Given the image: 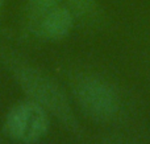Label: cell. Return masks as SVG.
<instances>
[{
    "label": "cell",
    "instance_id": "6",
    "mask_svg": "<svg viewBox=\"0 0 150 144\" xmlns=\"http://www.w3.org/2000/svg\"><path fill=\"white\" fill-rule=\"evenodd\" d=\"M66 7L71 11L74 17L78 19H86L96 7L95 0H66Z\"/></svg>",
    "mask_w": 150,
    "mask_h": 144
},
{
    "label": "cell",
    "instance_id": "4",
    "mask_svg": "<svg viewBox=\"0 0 150 144\" xmlns=\"http://www.w3.org/2000/svg\"><path fill=\"white\" fill-rule=\"evenodd\" d=\"M74 16L67 7L55 5L36 21V31L46 40H61L70 33Z\"/></svg>",
    "mask_w": 150,
    "mask_h": 144
},
{
    "label": "cell",
    "instance_id": "5",
    "mask_svg": "<svg viewBox=\"0 0 150 144\" xmlns=\"http://www.w3.org/2000/svg\"><path fill=\"white\" fill-rule=\"evenodd\" d=\"M59 0H29L28 3V16L33 24L53 7L58 5Z\"/></svg>",
    "mask_w": 150,
    "mask_h": 144
},
{
    "label": "cell",
    "instance_id": "7",
    "mask_svg": "<svg viewBox=\"0 0 150 144\" xmlns=\"http://www.w3.org/2000/svg\"><path fill=\"white\" fill-rule=\"evenodd\" d=\"M3 1H4V0H0V8H1V5H3Z\"/></svg>",
    "mask_w": 150,
    "mask_h": 144
},
{
    "label": "cell",
    "instance_id": "3",
    "mask_svg": "<svg viewBox=\"0 0 150 144\" xmlns=\"http://www.w3.org/2000/svg\"><path fill=\"white\" fill-rule=\"evenodd\" d=\"M75 95L82 108L95 119H111L119 108V99L108 83L99 78L82 79L76 85Z\"/></svg>",
    "mask_w": 150,
    "mask_h": 144
},
{
    "label": "cell",
    "instance_id": "1",
    "mask_svg": "<svg viewBox=\"0 0 150 144\" xmlns=\"http://www.w3.org/2000/svg\"><path fill=\"white\" fill-rule=\"evenodd\" d=\"M16 81L20 83L23 90L34 101L41 105L47 113H52L66 126L73 127L75 124L71 106L61 87L32 66L24 63H16L12 66Z\"/></svg>",
    "mask_w": 150,
    "mask_h": 144
},
{
    "label": "cell",
    "instance_id": "2",
    "mask_svg": "<svg viewBox=\"0 0 150 144\" xmlns=\"http://www.w3.org/2000/svg\"><path fill=\"white\" fill-rule=\"evenodd\" d=\"M49 126L47 111L34 101H26L9 110L4 122V131L16 142L32 144L46 135Z\"/></svg>",
    "mask_w": 150,
    "mask_h": 144
}]
</instances>
